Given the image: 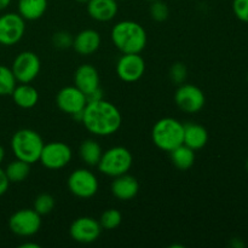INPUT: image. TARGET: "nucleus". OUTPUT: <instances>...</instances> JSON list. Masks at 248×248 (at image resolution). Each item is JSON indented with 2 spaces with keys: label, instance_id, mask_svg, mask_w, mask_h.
Masks as SVG:
<instances>
[{
  "label": "nucleus",
  "instance_id": "1",
  "mask_svg": "<svg viewBox=\"0 0 248 248\" xmlns=\"http://www.w3.org/2000/svg\"><path fill=\"white\" fill-rule=\"evenodd\" d=\"M80 121L93 136L107 137L118 132L123 124V116L116 106L102 98L87 102Z\"/></svg>",
  "mask_w": 248,
  "mask_h": 248
},
{
  "label": "nucleus",
  "instance_id": "2",
  "mask_svg": "<svg viewBox=\"0 0 248 248\" xmlns=\"http://www.w3.org/2000/svg\"><path fill=\"white\" fill-rule=\"evenodd\" d=\"M111 41L121 53H140L147 46V31L138 22L120 21L111 29Z\"/></svg>",
  "mask_w": 248,
  "mask_h": 248
},
{
  "label": "nucleus",
  "instance_id": "3",
  "mask_svg": "<svg viewBox=\"0 0 248 248\" xmlns=\"http://www.w3.org/2000/svg\"><path fill=\"white\" fill-rule=\"evenodd\" d=\"M44 145L41 136L31 128L16 131L11 138V150L15 157L29 165L39 161Z\"/></svg>",
  "mask_w": 248,
  "mask_h": 248
},
{
  "label": "nucleus",
  "instance_id": "4",
  "mask_svg": "<svg viewBox=\"0 0 248 248\" xmlns=\"http://www.w3.org/2000/svg\"><path fill=\"white\" fill-rule=\"evenodd\" d=\"M184 125L174 118H162L152 128L153 143L164 152H171L183 144Z\"/></svg>",
  "mask_w": 248,
  "mask_h": 248
},
{
  "label": "nucleus",
  "instance_id": "5",
  "mask_svg": "<svg viewBox=\"0 0 248 248\" xmlns=\"http://www.w3.org/2000/svg\"><path fill=\"white\" fill-rule=\"evenodd\" d=\"M133 164V156L130 150L125 147H113L103 152L99 160L98 171L108 177L121 176L128 173Z\"/></svg>",
  "mask_w": 248,
  "mask_h": 248
},
{
  "label": "nucleus",
  "instance_id": "6",
  "mask_svg": "<svg viewBox=\"0 0 248 248\" xmlns=\"http://www.w3.org/2000/svg\"><path fill=\"white\" fill-rule=\"evenodd\" d=\"M9 228L17 236H33L41 228V216L34 208H22L10 217Z\"/></svg>",
  "mask_w": 248,
  "mask_h": 248
},
{
  "label": "nucleus",
  "instance_id": "7",
  "mask_svg": "<svg viewBox=\"0 0 248 248\" xmlns=\"http://www.w3.org/2000/svg\"><path fill=\"white\" fill-rule=\"evenodd\" d=\"M41 69L39 56L33 51H23L18 53L12 62L11 70L19 84H29L36 79Z\"/></svg>",
  "mask_w": 248,
  "mask_h": 248
},
{
  "label": "nucleus",
  "instance_id": "8",
  "mask_svg": "<svg viewBox=\"0 0 248 248\" xmlns=\"http://www.w3.org/2000/svg\"><path fill=\"white\" fill-rule=\"evenodd\" d=\"M68 189L74 196L80 199H90L98 191L99 183L96 174L86 169H78L68 177Z\"/></svg>",
  "mask_w": 248,
  "mask_h": 248
},
{
  "label": "nucleus",
  "instance_id": "9",
  "mask_svg": "<svg viewBox=\"0 0 248 248\" xmlns=\"http://www.w3.org/2000/svg\"><path fill=\"white\" fill-rule=\"evenodd\" d=\"M26 33V19L18 12L0 16V45L12 46L22 40Z\"/></svg>",
  "mask_w": 248,
  "mask_h": 248
},
{
  "label": "nucleus",
  "instance_id": "10",
  "mask_svg": "<svg viewBox=\"0 0 248 248\" xmlns=\"http://www.w3.org/2000/svg\"><path fill=\"white\" fill-rule=\"evenodd\" d=\"M56 104L61 111L81 120L82 110L87 104V97L77 86H65L58 91Z\"/></svg>",
  "mask_w": 248,
  "mask_h": 248
},
{
  "label": "nucleus",
  "instance_id": "11",
  "mask_svg": "<svg viewBox=\"0 0 248 248\" xmlns=\"http://www.w3.org/2000/svg\"><path fill=\"white\" fill-rule=\"evenodd\" d=\"M72 157L69 145L63 142H50L44 145L39 161L47 170H61L72 161Z\"/></svg>",
  "mask_w": 248,
  "mask_h": 248
},
{
  "label": "nucleus",
  "instance_id": "12",
  "mask_svg": "<svg viewBox=\"0 0 248 248\" xmlns=\"http://www.w3.org/2000/svg\"><path fill=\"white\" fill-rule=\"evenodd\" d=\"M177 107L186 114L199 113L206 103L205 93L193 84H182L174 93Z\"/></svg>",
  "mask_w": 248,
  "mask_h": 248
},
{
  "label": "nucleus",
  "instance_id": "13",
  "mask_svg": "<svg viewBox=\"0 0 248 248\" xmlns=\"http://www.w3.org/2000/svg\"><path fill=\"white\" fill-rule=\"evenodd\" d=\"M145 61L140 53H123L116 63V74L125 82H136L144 75Z\"/></svg>",
  "mask_w": 248,
  "mask_h": 248
},
{
  "label": "nucleus",
  "instance_id": "14",
  "mask_svg": "<svg viewBox=\"0 0 248 248\" xmlns=\"http://www.w3.org/2000/svg\"><path fill=\"white\" fill-rule=\"evenodd\" d=\"M102 230L101 224L94 218L79 217L70 225L69 235L79 244H92L98 240Z\"/></svg>",
  "mask_w": 248,
  "mask_h": 248
},
{
  "label": "nucleus",
  "instance_id": "15",
  "mask_svg": "<svg viewBox=\"0 0 248 248\" xmlns=\"http://www.w3.org/2000/svg\"><path fill=\"white\" fill-rule=\"evenodd\" d=\"M101 79H99L98 70L92 64L85 63L78 67L74 73V85L86 94V97L97 89H99Z\"/></svg>",
  "mask_w": 248,
  "mask_h": 248
},
{
  "label": "nucleus",
  "instance_id": "16",
  "mask_svg": "<svg viewBox=\"0 0 248 248\" xmlns=\"http://www.w3.org/2000/svg\"><path fill=\"white\" fill-rule=\"evenodd\" d=\"M102 43L101 34L94 29H84L73 39V48L80 56L93 55Z\"/></svg>",
  "mask_w": 248,
  "mask_h": 248
},
{
  "label": "nucleus",
  "instance_id": "17",
  "mask_svg": "<svg viewBox=\"0 0 248 248\" xmlns=\"http://www.w3.org/2000/svg\"><path fill=\"white\" fill-rule=\"evenodd\" d=\"M140 191V183L128 173L115 177L111 183V193L118 200L128 201L136 198Z\"/></svg>",
  "mask_w": 248,
  "mask_h": 248
},
{
  "label": "nucleus",
  "instance_id": "18",
  "mask_svg": "<svg viewBox=\"0 0 248 248\" xmlns=\"http://www.w3.org/2000/svg\"><path fill=\"white\" fill-rule=\"evenodd\" d=\"M119 11L116 0H90L87 2V14L97 22H109L115 18Z\"/></svg>",
  "mask_w": 248,
  "mask_h": 248
},
{
  "label": "nucleus",
  "instance_id": "19",
  "mask_svg": "<svg viewBox=\"0 0 248 248\" xmlns=\"http://www.w3.org/2000/svg\"><path fill=\"white\" fill-rule=\"evenodd\" d=\"M208 132L203 126L199 124H186L184 125L183 144L193 150H200L207 144Z\"/></svg>",
  "mask_w": 248,
  "mask_h": 248
},
{
  "label": "nucleus",
  "instance_id": "20",
  "mask_svg": "<svg viewBox=\"0 0 248 248\" xmlns=\"http://www.w3.org/2000/svg\"><path fill=\"white\" fill-rule=\"evenodd\" d=\"M14 103L22 109H31L36 106L39 101V92L29 84L16 85L11 93Z\"/></svg>",
  "mask_w": 248,
  "mask_h": 248
},
{
  "label": "nucleus",
  "instance_id": "21",
  "mask_svg": "<svg viewBox=\"0 0 248 248\" xmlns=\"http://www.w3.org/2000/svg\"><path fill=\"white\" fill-rule=\"evenodd\" d=\"M17 9L26 21H36L45 15L47 0H18Z\"/></svg>",
  "mask_w": 248,
  "mask_h": 248
},
{
  "label": "nucleus",
  "instance_id": "22",
  "mask_svg": "<svg viewBox=\"0 0 248 248\" xmlns=\"http://www.w3.org/2000/svg\"><path fill=\"white\" fill-rule=\"evenodd\" d=\"M171 161L174 166L181 171H186L191 169L195 162V150L186 147V144H181L170 152Z\"/></svg>",
  "mask_w": 248,
  "mask_h": 248
},
{
  "label": "nucleus",
  "instance_id": "23",
  "mask_svg": "<svg viewBox=\"0 0 248 248\" xmlns=\"http://www.w3.org/2000/svg\"><path fill=\"white\" fill-rule=\"evenodd\" d=\"M103 149L94 140H86L80 144L79 156L87 166H97L101 160Z\"/></svg>",
  "mask_w": 248,
  "mask_h": 248
},
{
  "label": "nucleus",
  "instance_id": "24",
  "mask_svg": "<svg viewBox=\"0 0 248 248\" xmlns=\"http://www.w3.org/2000/svg\"><path fill=\"white\" fill-rule=\"evenodd\" d=\"M5 173H6L10 183H21L31 173V165L16 159L7 165V167L5 169Z\"/></svg>",
  "mask_w": 248,
  "mask_h": 248
},
{
  "label": "nucleus",
  "instance_id": "25",
  "mask_svg": "<svg viewBox=\"0 0 248 248\" xmlns=\"http://www.w3.org/2000/svg\"><path fill=\"white\" fill-rule=\"evenodd\" d=\"M17 85V80L11 68L0 64V96H11Z\"/></svg>",
  "mask_w": 248,
  "mask_h": 248
},
{
  "label": "nucleus",
  "instance_id": "26",
  "mask_svg": "<svg viewBox=\"0 0 248 248\" xmlns=\"http://www.w3.org/2000/svg\"><path fill=\"white\" fill-rule=\"evenodd\" d=\"M98 222L99 224H101L102 229L114 230L121 224V222H123V215H121V212L119 210L109 208V210L104 211V212L102 213Z\"/></svg>",
  "mask_w": 248,
  "mask_h": 248
},
{
  "label": "nucleus",
  "instance_id": "27",
  "mask_svg": "<svg viewBox=\"0 0 248 248\" xmlns=\"http://www.w3.org/2000/svg\"><path fill=\"white\" fill-rule=\"evenodd\" d=\"M55 206H56L55 198H53L52 195H50V194L44 193L36 196L35 200H34L33 208L40 216H45L52 212Z\"/></svg>",
  "mask_w": 248,
  "mask_h": 248
},
{
  "label": "nucleus",
  "instance_id": "28",
  "mask_svg": "<svg viewBox=\"0 0 248 248\" xmlns=\"http://www.w3.org/2000/svg\"><path fill=\"white\" fill-rule=\"evenodd\" d=\"M149 14L154 21L164 22L169 18L170 9L166 2L161 1V0H155V1H152V5L149 7Z\"/></svg>",
  "mask_w": 248,
  "mask_h": 248
},
{
  "label": "nucleus",
  "instance_id": "29",
  "mask_svg": "<svg viewBox=\"0 0 248 248\" xmlns=\"http://www.w3.org/2000/svg\"><path fill=\"white\" fill-rule=\"evenodd\" d=\"M186 75H188L186 67L181 62L174 63L171 67V69H170V77H171L172 81L178 85L184 84V81L186 79Z\"/></svg>",
  "mask_w": 248,
  "mask_h": 248
},
{
  "label": "nucleus",
  "instance_id": "30",
  "mask_svg": "<svg viewBox=\"0 0 248 248\" xmlns=\"http://www.w3.org/2000/svg\"><path fill=\"white\" fill-rule=\"evenodd\" d=\"M73 39L74 38L72 36V34L65 31H61L53 34L52 43L56 47L63 50V48H68L73 45Z\"/></svg>",
  "mask_w": 248,
  "mask_h": 248
},
{
  "label": "nucleus",
  "instance_id": "31",
  "mask_svg": "<svg viewBox=\"0 0 248 248\" xmlns=\"http://www.w3.org/2000/svg\"><path fill=\"white\" fill-rule=\"evenodd\" d=\"M232 11L240 21L248 23V0H234Z\"/></svg>",
  "mask_w": 248,
  "mask_h": 248
},
{
  "label": "nucleus",
  "instance_id": "32",
  "mask_svg": "<svg viewBox=\"0 0 248 248\" xmlns=\"http://www.w3.org/2000/svg\"><path fill=\"white\" fill-rule=\"evenodd\" d=\"M9 186L10 181L9 178H7L6 173H5V170H2L1 167H0V196H2L6 193L7 189H9Z\"/></svg>",
  "mask_w": 248,
  "mask_h": 248
},
{
  "label": "nucleus",
  "instance_id": "33",
  "mask_svg": "<svg viewBox=\"0 0 248 248\" xmlns=\"http://www.w3.org/2000/svg\"><path fill=\"white\" fill-rule=\"evenodd\" d=\"M19 248H40V245L35 244V242H26V244H22Z\"/></svg>",
  "mask_w": 248,
  "mask_h": 248
},
{
  "label": "nucleus",
  "instance_id": "34",
  "mask_svg": "<svg viewBox=\"0 0 248 248\" xmlns=\"http://www.w3.org/2000/svg\"><path fill=\"white\" fill-rule=\"evenodd\" d=\"M11 1L12 0H0V11L7 9L10 6V4H11Z\"/></svg>",
  "mask_w": 248,
  "mask_h": 248
},
{
  "label": "nucleus",
  "instance_id": "35",
  "mask_svg": "<svg viewBox=\"0 0 248 248\" xmlns=\"http://www.w3.org/2000/svg\"><path fill=\"white\" fill-rule=\"evenodd\" d=\"M5 149H4V147H2L1 144H0V164H1L2 161H4V159H5Z\"/></svg>",
  "mask_w": 248,
  "mask_h": 248
},
{
  "label": "nucleus",
  "instance_id": "36",
  "mask_svg": "<svg viewBox=\"0 0 248 248\" xmlns=\"http://www.w3.org/2000/svg\"><path fill=\"white\" fill-rule=\"evenodd\" d=\"M75 1L80 2V4H87V2H89L90 0H75Z\"/></svg>",
  "mask_w": 248,
  "mask_h": 248
},
{
  "label": "nucleus",
  "instance_id": "37",
  "mask_svg": "<svg viewBox=\"0 0 248 248\" xmlns=\"http://www.w3.org/2000/svg\"><path fill=\"white\" fill-rule=\"evenodd\" d=\"M246 170H247V172H248V160L246 161Z\"/></svg>",
  "mask_w": 248,
  "mask_h": 248
},
{
  "label": "nucleus",
  "instance_id": "38",
  "mask_svg": "<svg viewBox=\"0 0 248 248\" xmlns=\"http://www.w3.org/2000/svg\"><path fill=\"white\" fill-rule=\"evenodd\" d=\"M147 1H150V2H152V1H155V0H147Z\"/></svg>",
  "mask_w": 248,
  "mask_h": 248
},
{
  "label": "nucleus",
  "instance_id": "39",
  "mask_svg": "<svg viewBox=\"0 0 248 248\" xmlns=\"http://www.w3.org/2000/svg\"><path fill=\"white\" fill-rule=\"evenodd\" d=\"M247 80H248V73H247Z\"/></svg>",
  "mask_w": 248,
  "mask_h": 248
},
{
  "label": "nucleus",
  "instance_id": "40",
  "mask_svg": "<svg viewBox=\"0 0 248 248\" xmlns=\"http://www.w3.org/2000/svg\"><path fill=\"white\" fill-rule=\"evenodd\" d=\"M116 1H120V0H116Z\"/></svg>",
  "mask_w": 248,
  "mask_h": 248
}]
</instances>
